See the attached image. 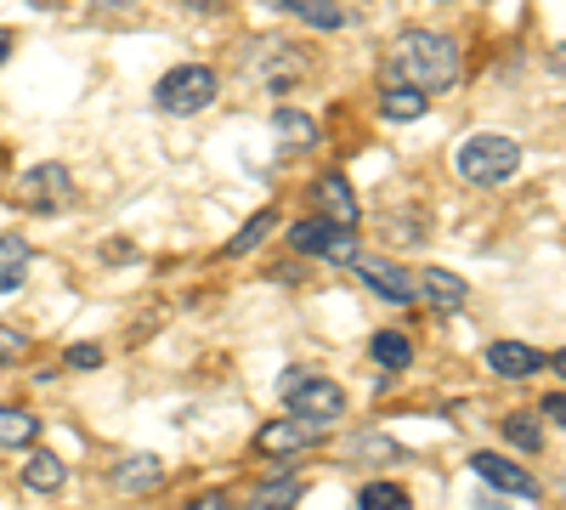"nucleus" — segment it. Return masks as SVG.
<instances>
[{
	"mask_svg": "<svg viewBox=\"0 0 566 510\" xmlns=\"http://www.w3.org/2000/svg\"><path fill=\"white\" fill-rule=\"evenodd\" d=\"M549 74L566 80V45H555V52H549Z\"/></svg>",
	"mask_w": 566,
	"mask_h": 510,
	"instance_id": "c85d7f7f",
	"label": "nucleus"
},
{
	"mask_svg": "<svg viewBox=\"0 0 566 510\" xmlns=\"http://www.w3.org/2000/svg\"><path fill=\"white\" fill-rule=\"evenodd\" d=\"M187 7H205V12H216V7H221V0H187Z\"/></svg>",
	"mask_w": 566,
	"mask_h": 510,
	"instance_id": "2f4dec72",
	"label": "nucleus"
},
{
	"mask_svg": "<svg viewBox=\"0 0 566 510\" xmlns=\"http://www.w3.org/2000/svg\"><path fill=\"white\" fill-rule=\"evenodd\" d=\"M277 392H283L295 420H306V426H335L346 414V392L335 381H323V375H283Z\"/></svg>",
	"mask_w": 566,
	"mask_h": 510,
	"instance_id": "20e7f679",
	"label": "nucleus"
},
{
	"mask_svg": "<svg viewBox=\"0 0 566 510\" xmlns=\"http://www.w3.org/2000/svg\"><path fill=\"white\" fill-rule=\"evenodd\" d=\"M346 267H352L380 301H397V306L413 301V272H408V267H397V261H386V256H363V250H357Z\"/></svg>",
	"mask_w": 566,
	"mask_h": 510,
	"instance_id": "0eeeda50",
	"label": "nucleus"
},
{
	"mask_svg": "<svg viewBox=\"0 0 566 510\" xmlns=\"http://www.w3.org/2000/svg\"><path fill=\"white\" fill-rule=\"evenodd\" d=\"M357 510H413V499L397 482H363L357 488Z\"/></svg>",
	"mask_w": 566,
	"mask_h": 510,
	"instance_id": "aec40b11",
	"label": "nucleus"
},
{
	"mask_svg": "<svg viewBox=\"0 0 566 510\" xmlns=\"http://www.w3.org/2000/svg\"><path fill=\"white\" fill-rule=\"evenodd\" d=\"M413 295H424L437 312H464V301H470L464 278H459V272H448V267H424V272L413 278Z\"/></svg>",
	"mask_w": 566,
	"mask_h": 510,
	"instance_id": "1a4fd4ad",
	"label": "nucleus"
},
{
	"mask_svg": "<svg viewBox=\"0 0 566 510\" xmlns=\"http://www.w3.org/2000/svg\"><path fill=\"white\" fill-rule=\"evenodd\" d=\"M453 170L464 181H476V188H499V181H510L515 170H522V143L504 136V131H476V136H464V143H459Z\"/></svg>",
	"mask_w": 566,
	"mask_h": 510,
	"instance_id": "f03ea898",
	"label": "nucleus"
},
{
	"mask_svg": "<svg viewBox=\"0 0 566 510\" xmlns=\"http://www.w3.org/2000/svg\"><path fill=\"white\" fill-rule=\"evenodd\" d=\"M91 7H97V12H108V7H114V12H125V7H136V0H91Z\"/></svg>",
	"mask_w": 566,
	"mask_h": 510,
	"instance_id": "c756f323",
	"label": "nucleus"
},
{
	"mask_svg": "<svg viewBox=\"0 0 566 510\" xmlns=\"http://www.w3.org/2000/svg\"><path fill=\"white\" fill-rule=\"evenodd\" d=\"M272 227H277V216H272V210H261V216H255L250 227H239V233H232L227 256H250V250H255V244H261V239L272 233Z\"/></svg>",
	"mask_w": 566,
	"mask_h": 510,
	"instance_id": "b1692460",
	"label": "nucleus"
},
{
	"mask_svg": "<svg viewBox=\"0 0 566 510\" xmlns=\"http://www.w3.org/2000/svg\"><path fill=\"white\" fill-rule=\"evenodd\" d=\"M380 114L397 119V125L419 119V114H424V91H419V85H402V80H386V85H380Z\"/></svg>",
	"mask_w": 566,
	"mask_h": 510,
	"instance_id": "f3484780",
	"label": "nucleus"
},
{
	"mask_svg": "<svg viewBox=\"0 0 566 510\" xmlns=\"http://www.w3.org/2000/svg\"><path fill=\"white\" fill-rule=\"evenodd\" d=\"M470 471H476L488 488H499V493H522V499H538V477L533 471H522V466H515V459H504V454H476V459H470Z\"/></svg>",
	"mask_w": 566,
	"mask_h": 510,
	"instance_id": "6e6552de",
	"label": "nucleus"
},
{
	"mask_svg": "<svg viewBox=\"0 0 566 510\" xmlns=\"http://www.w3.org/2000/svg\"><path fill=\"white\" fill-rule=\"evenodd\" d=\"M40 437V420L29 408H0V448H29Z\"/></svg>",
	"mask_w": 566,
	"mask_h": 510,
	"instance_id": "6ab92c4d",
	"label": "nucleus"
},
{
	"mask_svg": "<svg viewBox=\"0 0 566 510\" xmlns=\"http://www.w3.org/2000/svg\"><path fill=\"white\" fill-rule=\"evenodd\" d=\"M7 357H29V335L12 330V323H0V363Z\"/></svg>",
	"mask_w": 566,
	"mask_h": 510,
	"instance_id": "393cba45",
	"label": "nucleus"
},
{
	"mask_svg": "<svg viewBox=\"0 0 566 510\" xmlns=\"http://www.w3.org/2000/svg\"><path fill=\"white\" fill-rule=\"evenodd\" d=\"M108 477H114L119 493H159L165 488V459L159 454H125Z\"/></svg>",
	"mask_w": 566,
	"mask_h": 510,
	"instance_id": "9b49d317",
	"label": "nucleus"
},
{
	"mask_svg": "<svg viewBox=\"0 0 566 510\" xmlns=\"http://www.w3.org/2000/svg\"><path fill=\"white\" fill-rule=\"evenodd\" d=\"M312 199H317V210L328 216V221H340V227H357V199H352V188H346V176H317V188H312Z\"/></svg>",
	"mask_w": 566,
	"mask_h": 510,
	"instance_id": "ddd939ff",
	"label": "nucleus"
},
{
	"mask_svg": "<svg viewBox=\"0 0 566 510\" xmlns=\"http://www.w3.org/2000/svg\"><path fill=\"white\" fill-rule=\"evenodd\" d=\"M504 437H510V448H522V454H538V448H544V431H538L533 414H510Z\"/></svg>",
	"mask_w": 566,
	"mask_h": 510,
	"instance_id": "5701e85b",
	"label": "nucleus"
},
{
	"mask_svg": "<svg viewBox=\"0 0 566 510\" xmlns=\"http://www.w3.org/2000/svg\"><path fill=\"white\" fill-rule=\"evenodd\" d=\"M317 437H323V426H306V420H301V426H295V420H272V426L255 431V454H266V459H272V454H301V448H312Z\"/></svg>",
	"mask_w": 566,
	"mask_h": 510,
	"instance_id": "f8f14e48",
	"label": "nucleus"
},
{
	"mask_svg": "<svg viewBox=\"0 0 566 510\" xmlns=\"http://www.w3.org/2000/svg\"><path fill=\"white\" fill-rule=\"evenodd\" d=\"M29 267H34V250H29V239H18V233H0V295L23 290Z\"/></svg>",
	"mask_w": 566,
	"mask_h": 510,
	"instance_id": "4468645a",
	"label": "nucleus"
},
{
	"mask_svg": "<svg viewBox=\"0 0 566 510\" xmlns=\"http://www.w3.org/2000/svg\"><path fill=\"white\" fill-rule=\"evenodd\" d=\"M555 368H560V381H566V346H560V352H555Z\"/></svg>",
	"mask_w": 566,
	"mask_h": 510,
	"instance_id": "473e14b6",
	"label": "nucleus"
},
{
	"mask_svg": "<svg viewBox=\"0 0 566 510\" xmlns=\"http://www.w3.org/2000/svg\"><path fill=\"white\" fill-rule=\"evenodd\" d=\"M488 368H493V375H504V381H533L538 368H544V352L527 346V341H493L488 346Z\"/></svg>",
	"mask_w": 566,
	"mask_h": 510,
	"instance_id": "9d476101",
	"label": "nucleus"
},
{
	"mask_svg": "<svg viewBox=\"0 0 566 510\" xmlns=\"http://www.w3.org/2000/svg\"><path fill=\"white\" fill-rule=\"evenodd\" d=\"M301 477H290V471H283V477H266V482H255L250 488V504L244 510H295L301 504Z\"/></svg>",
	"mask_w": 566,
	"mask_h": 510,
	"instance_id": "2eb2a0df",
	"label": "nucleus"
},
{
	"mask_svg": "<svg viewBox=\"0 0 566 510\" xmlns=\"http://www.w3.org/2000/svg\"><path fill=\"white\" fill-rule=\"evenodd\" d=\"M459 74H464L459 40H453V34H437V29H408V34L391 45V58H386V80L419 85L424 97H431V91L459 85Z\"/></svg>",
	"mask_w": 566,
	"mask_h": 510,
	"instance_id": "f257e3e1",
	"label": "nucleus"
},
{
	"mask_svg": "<svg viewBox=\"0 0 566 510\" xmlns=\"http://www.w3.org/2000/svg\"><path fill=\"white\" fill-rule=\"evenodd\" d=\"M290 244H295L301 256H328V261H352V256H357V239H352V227L328 221V216L295 221V227H290Z\"/></svg>",
	"mask_w": 566,
	"mask_h": 510,
	"instance_id": "423d86ee",
	"label": "nucleus"
},
{
	"mask_svg": "<svg viewBox=\"0 0 566 510\" xmlns=\"http://www.w3.org/2000/svg\"><path fill=\"white\" fill-rule=\"evenodd\" d=\"M7 52H12V34H7V29H0V63H7Z\"/></svg>",
	"mask_w": 566,
	"mask_h": 510,
	"instance_id": "7c9ffc66",
	"label": "nucleus"
},
{
	"mask_svg": "<svg viewBox=\"0 0 566 510\" xmlns=\"http://www.w3.org/2000/svg\"><path fill=\"white\" fill-rule=\"evenodd\" d=\"M18 205L34 210V216H57V210H69V205H74V176H69V165L45 159V165L23 170V181H18Z\"/></svg>",
	"mask_w": 566,
	"mask_h": 510,
	"instance_id": "39448f33",
	"label": "nucleus"
},
{
	"mask_svg": "<svg viewBox=\"0 0 566 510\" xmlns=\"http://www.w3.org/2000/svg\"><path fill=\"white\" fill-rule=\"evenodd\" d=\"M181 510H232V499H227V493H205V499H193V504H181Z\"/></svg>",
	"mask_w": 566,
	"mask_h": 510,
	"instance_id": "cd10ccee",
	"label": "nucleus"
},
{
	"mask_svg": "<svg viewBox=\"0 0 566 510\" xmlns=\"http://www.w3.org/2000/svg\"><path fill=\"white\" fill-rule=\"evenodd\" d=\"M538 414H544L549 426H566V392H549V397L538 403Z\"/></svg>",
	"mask_w": 566,
	"mask_h": 510,
	"instance_id": "a878e982",
	"label": "nucleus"
},
{
	"mask_svg": "<svg viewBox=\"0 0 566 510\" xmlns=\"http://www.w3.org/2000/svg\"><path fill=\"white\" fill-rule=\"evenodd\" d=\"M368 352H374V363H380V368H408V363H413V346H408V335H397V330H380Z\"/></svg>",
	"mask_w": 566,
	"mask_h": 510,
	"instance_id": "4be33fe9",
	"label": "nucleus"
},
{
	"mask_svg": "<svg viewBox=\"0 0 566 510\" xmlns=\"http://www.w3.org/2000/svg\"><path fill=\"white\" fill-rule=\"evenodd\" d=\"M23 482H29L34 493H63V482H69V466H63L57 454L34 448V454L23 459Z\"/></svg>",
	"mask_w": 566,
	"mask_h": 510,
	"instance_id": "dca6fc26",
	"label": "nucleus"
},
{
	"mask_svg": "<svg viewBox=\"0 0 566 510\" xmlns=\"http://www.w3.org/2000/svg\"><path fill=\"white\" fill-rule=\"evenodd\" d=\"M277 7L295 12V18H306L312 29H346V23H352L340 0H277Z\"/></svg>",
	"mask_w": 566,
	"mask_h": 510,
	"instance_id": "a211bd4d",
	"label": "nucleus"
},
{
	"mask_svg": "<svg viewBox=\"0 0 566 510\" xmlns=\"http://www.w3.org/2000/svg\"><path fill=\"white\" fill-rule=\"evenodd\" d=\"M103 363V346H69V368H97Z\"/></svg>",
	"mask_w": 566,
	"mask_h": 510,
	"instance_id": "bb28decb",
	"label": "nucleus"
},
{
	"mask_svg": "<svg viewBox=\"0 0 566 510\" xmlns=\"http://www.w3.org/2000/svg\"><path fill=\"white\" fill-rule=\"evenodd\" d=\"M272 131L283 136V143H301V148L317 143V119L301 114V108H277V114H272Z\"/></svg>",
	"mask_w": 566,
	"mask_h": 510,
	"instance_id": "412c9836",
	"label": "nucleus"
},
{
	"mask_svg": "<svg viewBox=\"0 0 566 510\" xmlns=\"http://www.w3.org/2000/svg\"><path fill=\"white\" fill-rule=\"evenodd\" d=\"M216 91H221L216 69H205V63H176V69L154 85V108L187 119V114H205V108L216 103Z\"/></svg>",
	"mask_w": 566,
	"mask_h": 510,
	"instance_id": "7ed1b4c3",
	"label": "nucleus"
}]
</instances>
